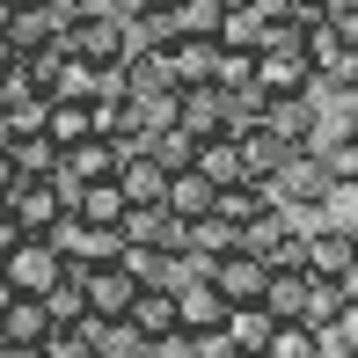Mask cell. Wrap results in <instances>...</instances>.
I'll use <instances>...</instances> for the list:
<instances>
[{
	"label": "cell",
	"mask_w": 358,
	"mask_h": 358,
	"mask_svg": "<svg viewBox=\"0 0 358 358\" xmlns=\"http://www.w3.org/2000/svg\"><path fill=\"white\" fill-rule=\"evenodd\" d=\"M44 241L59 249L66 271H95V264H117V256H124V234H117V227H88V220H73V213L59 220Z\"/></svg>",
	"instance_id": "1"
},
{
	"label": "cell",
	"mask_w": 358,
	"mask_h": 358,
	"mask_svg": "<svg viewBox=\"0 0 358 358\" xmlns=\"http://www.w3.org/2000/svg\"><path fill=\"white\" fill-rule=\"evenodd\" d=\"M271 205H329V169H322V154H315V146H300V154H285V169L278 176H271Z\"/></svg>",
	"instance_id": "2"
},
{
	"label": "cell",
	"mask_w": 358,
	"mask_h": 358,
	"mask_svg": "<svg viewBox=\"0 0 358 358\" xmlns=\"http://www.w3.org/2000/svg\"><path fill=\"white\" fill-rule=\"evenodd\" d=\"M307 278H315V285H336V292H344V285L358 278V256H351V227L322 220L315 234H307Z\"/></svg>",
	"instance_id": "3"
},
{
	"label": "cell",
	"mask_w": 358,
	"mask_h": 358,
	"mask_svg": "<svg viewBox=\"0 0 358 358\" xmlns=\"http://www.w3.org/2000/svg\"><path fill=\"white\" fill-rule=\"evenodd\" d=\"M205 278H213V292H220L227 307H256V300H264V285H271V264H264V256H249V249H227V256H213Z\"/></svg>",
	"instance_id": "4"
},
{
	"label": "cell",
	"mask_w": 358,
	"mask_h": 358,
	"mask_svg": "<svg viewBox=\"0 0 358 358\" xmlns=\"http://www.w3.org/2000/svg\"><path fill=\"white\" fill-rule=\"evenodd\" d=\"M59 271H66V264H59V249H52L44 234H22L8 256H0V278H8L15 292H29V300H37V292L59 278Z\"/></svg>",
	"instance_id": "5"
},
{
	"label": "cell",
	"mask_w": 358,
	"mask_h": 358,
	"mask_svg": "<svg viewBox=\"0 0 358 358\" xmlns=\"http://www.w3.org/2000/svg\"><path fill=\"white\" fill-rule=\"evenodd\" d=\"M59 44H73V52L95 59V66H124V52H132V22H117V15H80Z\"/></svg>",
	"instance_id": "6"
},
{
	"label": "cell",
	"mask_w": 358,
	"mask_h": 358,
	"mask_svg": "<svg viewBox=\"0 0 358 358\" xmlns=\"http://www.w3.org/2000/svg\"><path fill=\"white\" fill-rule=\"evenodd\" d=\"M8 213H15L22 234H52V227L66 220V190H59L52 176H22V183H15V198H8Z\"/></svg>",
	"instance_id": "7"
},
{
	"label": "cell",
	"mask_w": 358,
	"mask_h": 358,
	"mask_svg": "<svg viewBox=\"0 0 358 358\" xmlns=\"http://www.w3.org/2000/svg\"><path fill=\"white\" fill-rule=\"evenodd\" d=\"M110 176H117V146L95 132V139H80V146H66V154H59L52 183L66 190V205H73V190H80V183H110Z\"/></svg>",
	"instance_id": "8"
},
{
	"label": "cell",
	"mask_w": 358,
	"mask_h": 358,
	"mask_svg": "<svg viewBox=\"0 0 358 358\" xmlns=\"http://www.w3.org/2000/svg\"><path fill=\"white\" fill-rule=\"evenodd\" d=\"M117 234L132 241V249H154V256H176V249H183V234H190V227L176 220L169 205H124Z\"/></svg>",
	"instance_id": "9"
},
{
	"label": "cell",
	"mask_w": 358,
	"mask_h": 358,
	"mask_svg": "<svg viewBox=\"0 0 358 358\" xmlns=\"http://www.w3.org/2000/svg\"><path fill=\"white\" fill-rule=\"evenodd\" d=\"M80 278H88V322H124L132 300L146 292L124 264H95V271H80Z\"/></svg>",
	"instance_id": "10"
},
{
	"label": "cell",
	"mask_w": 358,
	"mask_h": 358,
	"mask_svg": "<svg viewBox=\"0 0 358 358\" xmlns=\"http://www.w3.org/2000/svg\"><path fill=\"white\" fill-rule=\"evenodd\" d=\"M234 146H241V176H249V183H271V176L285 169V154H292V146L271 132L264 117H249V124H241V132H234Z\"/></svg>",
	"instance_id": "11"
},
{
	"label": "cell",
	"mask_w": 358,
	"mask_h": 358,
	"mask_svg": "<svg viewBox=\"0 0 358 358\" xmlns=\"http://www.w3.org/2000/svg\"><path fill=\"white\" fill-rule=\"evenodd\" d=\"M220 8L227 0H161L154 22H161V37H220Z\"/></svg>",
	"instance_id": "12"
},
{
	"label": "cell",
	"mask_w": 358,
	"mask_h": 358,
	"mask_svg": "<svg viewBox=\"0 0 358 358\" xmlns=\"http://www.w3.org/2000/svg\"><path fill=\"white\" fill-rule=\"evenodd\" d=\"M161 205H169L183 227H198V220H213L220 183H213V176H198V169H183V176H169V198H161Z\"/></svg>",
	"instance_id": "13"
},
{
	"label": "cell",
	"mask_w": 358,
	"mask_h": 358,
	"mask_svg": "<svg viewBox=\"0 0 358 358\" xmlns=\"http://www.w3.org/2000/svg\"><path fill=\"white\" fill-rule=\"evenodd\" d=\"M176 329H190V336L227 329V300L213 292V278H198V285H183V292H176Z\"/></svg>",
	"instance_id": "14"
},
{
	"label": "cell",
	"mask_w": 358,
	"mask_h": 358,
	"mask_svg": "<svg viewBox=\"0 0 358 358\" xmlns=\"http://www.w3.org/2000/svg\"><path fill=\"white\" fill-rule=\"evenodd\" d=\"M37 300H44V322H52V329H80V322H88V278H80V271H59Z\"/></svg>",
	"instance_id": "15"
},
{
	"label": "cell",
	"mask_w": 358,
	"mask_h": 358,
	"mask_svg": "<svg viewBox=\"0 0 358 358\" xmlns=\"http://www.w3.org/2000/svg\"><path fill=\"white\" fill-rule=\"evenodd\" d=\"M117 190H124V205H161V198H169V169L139 146V154L117 161Z\"/></svg>",
	"instance_id": "16"
},
{
	"label": "cell",
	"mask_w": 358,
	"mask_h": 358,
	"mask_svg": "<svg viewBox=\"0 0 358 358\" xmlns=\"http://www.w3.org/2000/svg\"><path fill=\"white\" fill-rule=\"evenodd\" d=\"M307 307H315V278H307V271H271L264 315L271 322H307Z\"/></svg>",
	"instance_id": "17"
},
{
	"label": "cell",
	"mask_w": 358,
	"mask_h": 358,
	"mask_svg": "<svg viewBox=\"0 0 358 358\" xmlns=\"http://www.w3.org/2000/svg\"><path fill=\"white\" fill-rule=\"evenodd\" d=\"M213 59H220V37H169L176 88H205V80H213Z\"/></svg>",
	"instance_id": "18"
},
{
	"label": "cell",
	"mask_w": 358,
	"mask_h": 358,
	"mask_svg": "<svg viewBox=\"0 0 358 358\" xmlns=\"http://www.w3.org/2000/svg\"><path fill=\"white\" fill-rule=\"evenodd\" d=\"M44 336H52V322H44V300L15 292V300L0 307V344H29V351H37Z\"/></svg>",
	"instance_id": "19"
},
{
	"label": "cell",
	"mask_w": 358,
	"mask_h": 358,
	"mask_svg": "<svg viewBox=\"0 0 358 358\" xmlns=\"http://www.w3.org/2000/svg\"><path fill=\"white\" fill-rule=\"evenodd\" d=\"M66 213L88 220V227H117V220H124V190H117V176H110V183H80Z\"/></svg>",
	"instance_id": "20"
},
{
	"label": "cell",
	"mask_w": 358,
	"mask_h": 358,
	"mask_svg": "<svg viewBox=\"0 0 358 358\" xmlns=\"http://www.w3.org/2000/svg\"><path fill=\"white\" fill-rule=\"evenodd\" d=\"M44 139L66 154V146H80V139H95V103H52L44 110Z\"/></svg>",
	"instance_id": "21"
},
{
	"label": "cell",
	"mask_w": 358,
	"mask_h": 358,
	"mask_svg": "<svg viewBox=\"0 0 358 358\" xmlns=\"http://www.w3.org/2000/svg\"><path fill=\"white\" fill-rule=\"evenodd\" d=\"M271 329H278V322H271L264 315V300H256V307H227V344H234V351H256V358H264V344H271Z\"/></svg>",
	"instance_id": "22"
},
{
	"label": "cell",
	"mask_w": 358,
	"mask_h": 358,
	"mask_svg": "<svg viewBox=\"0 0 358 358\" xmlns=\"http://www.w3.org/2000/svg\"><path fill=\"white\" fill-rule=\"evenodd\" d=\"M264 29H271V22L249 8V0H227V8H220V44H227V52H256Z\"/></svg>",
	"instance_id": "23"
},
{
	"label": "cell",
	"mask_w": 358,
	"mask_h": 358,
	"mask_svg": "<svg viewBox=\"0 0 358 358\" xmlns=\"http://www.w3.org/2000/svg\"><path fill=\"white\" fill-rule=\"evenodd\" d=\"M124 322H132V329L146 336V344H154V336H169V329H176V292H161V285H146L139 300H132V315H124Z\"/></svg>",
	"instance_id": "24"
},
{
	"label": "cell",
	"mask_w": 358,
	"mask_h": 358,
	"mask_svg": "<svg viewBox=\"0 0 358 358\" xmlns=\"http://www.w3.org/2000/svg\"><path fill=\"white\" fill-rule=\"evenodd\" d=\"M190 169L213 176L220 190H227V183H249V176H241V146H234V139H198V161H190Z\"/></svg>",
	"instance_id": "25"
},
{
	"label": "cell",
	"mask_w": 358,
	"mask_h": 358,
	"mask_svg": "<svg viewBox=\"0 0 358 358\" xmlns=\"http://www.w3.org/2000/svg\"><path fill=\"white\" fill-rule=\"evenodd\" d=\"M213 213H220L227 227H249L256 213H271V190H264V183H227V190H220V205H213Z\"/></svg>",
	"instance_id": "26"
},
{
	"label": "cell",
	"mask_w": 358,
	"mask_h": 358,
	"mask_svg": "<svg viewBox=\"0 0 358 358\" xmlns=\"http://www.w3.org/2000/svg\"><path fill=\"white\" fill-rule=\"evenodd\" d=\"M146 154H154V161H161V169H169V176H183L190 161H198V139H190L183 124H161V132L146 139Z\"/></svg>",
	"instance_id": "27"
},
{
	"label": "cell",
	"mask_w": 358,
	"mask_h": 358,
	"mask_svg": "<svg viewBox=\"0 0 358 358\" xmlns=\"http://www.w3.org/2000/svg\"><path fill=\"white\" fill-rule=\"evenodd\" d=\"M213 88H220V95H249V88H256V52H227V44H220Z\"/></svg>",
	"instance_id": "28"
},
{
	"label": "cell",
	"mask_w": 358,
	"mask_h": 358,
	"mask_svg": "<svg viewBox=\"0 0 358 358\" xmlns=\"http://www.w3.org/2000/svg\"><path fill=\"white\" fill-rule=\"evenodd\" d=\"M264 358H322V329H307V322H278L271 329Z\"/></svg>",
	"instance_id": "29"
},
{
	"label": "cell",
	"mask_w": 358,
	"mask_h": 358,
	"mask_svg": "<svg viewBox=\"0 0 358 358\" xmlns=\"http://www.w3.org/2000/svg\"><path fill=\"white\" fill-rule=\"evenodd\" d=\"M322 336H329L344 358H358V285H344V300H336V322H329Z\"/></svg>",
	"instance_id": "30"
},
{
	"label": "cell",
	"mask_w": 358,
	"mask_h": 358,
	"mask_svg": "<svg viewBox=\"0 0 358 358\" xmlns=\"http://www.w3.org/2000/svg\"><path fill=\"white\" fill-rule=\"evenodd\" d=\"M8 154H15V169H22V176H52V169H59V146L44 139V132H29V139H15Z\"/></svg>",
	"instance_id": "31"
},
{
	"label": "cell",
	"mask_w": 358,
	"mask_h": 358,
	"mask_svg": "<svg viewBox=\"0 0 358 358\" xmlns=\"http://www.w3.org/2000/svg\"><path fill=\"white\" fill-rule=\"evenodd\" d=\"M37 351H44V358H95V344H88V329H52V336H44Z\"/></svg>",
	"instance_id": "32"
},
{
	"label": "cell",
	"mask_w": 358,
	"mask_h": 358,
	"mask_svg": "<svg viewBox=\"0 0 358 358\" xmlns=\"http://www.w3.org/2000/svg\"><path fill=\"white\" fill-rule=\"evenodd\" d=\"M146 358H198V336H190V329H169V336L146 344Z\"/></svg>",
	"instance_id": "33"
},
{
	"label": "cell",
	"mask_w": 358,
	"mask_h": 358,
	"mask_svg": "<svg viewBox=\"0 0 358 358\" xmlns=\"http://www.w3.org/2000/svg\"><path fill=\"white\" fill-rule=\"evenodd\" d=\"M103 8H110V15H117V22H139V15H154V8H161V0H103Z\"/></svg>",
	"instance_id": "34"
},
{
	"label": "cell",
	"mask_w": 358,
	"mask_h": 358,
	"mask_svg": "<svg viewBox=\"0 0 358 358\" xmlns=\"http://www.w3.org/2000/svg\"><path fill=\"white\" fill-rule=\"evenodd\" d=\"M15 183H22V169H15V154L0 146V198H15Z\"/></svg>",
	"instance_id": "35"
},
{
	"label": "cell",
	"mask_w": 358,
	"mask_h": 358,
	"mask_svg": "<svg viewBox=\"0 0 358 358\" xmlns=\"http://www.w3.org/2000/svg\"><path fill=\"white\" fill-rule=\"evenodd\" d=\"M15 241H22V227H15V213H8V198H0V256H8Z\"/></svg>",
	"instance_id": "36"
},
{
	"label": "cell",
	"mask_w": 358,
	"mask_h": 358,
	"mask_svg": "<svg viewBox=\"0 0 358 358\" xmlns=\"http://www.w3.org/2000/svg\"><path fill=\"white\" fill-rule=\"evenodd\" d=\"M0 358H44V351H29V344H0Z\"/></svg>",
	"instance_id": "37"
},
{
	"label": "cell",
	"mask_w": 358,
	"mask_h": 358,
	"mask_svg": "<svg viewBox=\"0 0 358 358\" xmlns=\"http://www.w3.org/2000/svg\"><path fill=\"white\" fill-rule=\"evenodd\" d=\"M8 66H15V44H8V37H0V73H8Z\"/></svg>",
	"instance_id": "38"
},
{
	"label": "cell",
	"mask_w": 358,
	"mask_h": 358,
	"mask_svg": "<svg viewBox=\"0 0 358 358\" xmlns=\"http://www.w3.org/2000/svg\"><path fill=\"white\" fill-rule=\"evenodd\" d=\"M0 146H15V124H8V110H0Z\"/></svg>",
	"instance_id": "39"
},
{
	"label": "cell",
	"mask_w": 358,
	"mask_h": 358,
	"mask_svg": "<svg viewBox=\"0 0 358 358\" xmlns=\"http://www.w3.org/2000/svg\"><path fill=\"white\" fill-rule=\"evenodd\" d=\"M351 256H358V220H351Z\"/></svg>",
	"instance_id": "40"
},
{
	"label": "cell",
	"mask_w": 358,
	"mask_h": 358,
	"mask_svg": "<svg viewBox=\"0 0 358 358\" xmlns=\"http://www.w3.org/2000/svg\"><path fill=\"white\" fill-rule=\"evenodd\" d=\"M8 8H29V0H8Z\"/></svg>",
	"instance_id": "41"
}]
</instances>
